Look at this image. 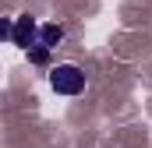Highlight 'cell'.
<instances>
[{"label":"cell","mask_w":152,"mask_h":148,"mask_svg":"<svg viewBox=\"0 0 152 148\" xmlns=\"http://www.w3.org/2000/svg\"><path fill=\"white\" fill-rule=\"evenodd\" d=\"M14 36V18H0V42H11Z\"/></svg>","instance_id":"277c9868"},{"label":"cell","mask_w":152,"mask_h":148,"mask_svg":"<svg viewBox=\"0 0 152 148\" xmlns=\"http://www.w3.org/2000/svg\"><path fill=\"white\" fill-rule=\"evenodd\" d=\"M64 25H57V21H46V25H39V36H36V46L25 53L28 57V64H36V67H46L50 64V53L64 42Z\"/></svg>","instance_id":"6da1fadb"},{"label":"cell","mask_w":152,"mask_h":148,"mask_svg":"<svg viewBox=\"0 0 152 148\" xmlns=\"http://www.w3.org/2000/svg\"><path fill=\"white\" fill-rule=\"evenodd\" d=\"M50 85L57 95H81L85 92V71L78 64H57V67H50Z\"/></svg>","instance_id":"7a4b0ae2"},{"label":"cell","mask_w":152,"mask_h":148,"mask_svg":"<svg viewBox=\"0 0 152 148\" xmlns=\"http://www.w3.org/2000/svg\"><path fill=\"white\" fill-rule=\"evenodd\" d=\"M36 36H39V21L32 18V14H21V18H14V36H11V42L18 46V49H32L36 46Z\"/></svg>","instance_id":"3957f363"}]
</instances>
